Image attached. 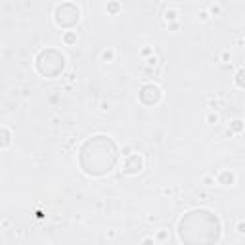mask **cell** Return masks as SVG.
<instances>
[{"label": "cell", "instance_id": "277c9868", "mask_svg": "<svg viewBox=\"0 0 245 245\" xmlns=\"http://www.w3.org/2000/svg\"><path fill=\"white\" fill-rule=\"evenodd\" d=\"M165 17H167V19H176V17H178V12H167Z\"/></svg>", "mask_w": 245, "mask_h": 245}, {"label": "cell", "instance_id": "7a4b0ae2", "mask_svg": "<svg viewBox=\"0 0 245 245\" xmlns=\"http://www.w3.org/2000/svg\"><path fill=\"white\" fill-rule=\"evenodd\" d=\"M228 180H230V184L234 182V174H232V172H230V174H228V172H224V174H222V180H220V182L224 184V182H228Z\"/></svg>", "mask_w": 245, "mask_h": 245}, {"label": "cell", "instance_id": "5b68a950", "mask_svg": "<svg viewBox=\"0 0 245 245\" xmlns=\"http://www.w3.org/2000/svg\"><path fill=\"white\" fill-rule=\"evenodd\" d=\"M209 17H211V16H209V12H201V13H199V19H201V21H207Z\"/></svg>", "mask_w": 245, "mask_h": 245}, {"label": "cell", "instance_id": "3957f363", "mask_svg": "<svg viewBox=\"0 0 245 245\" xmlns=\"http://www.w3.org/2000/svg\"><path fill=\"white\" fill-rule=\"evenodd\" d=\"M207 122H218V115L209 113V115H207Z\"/></svg>", "mask_w": 245, "mask_h": 245}, {"label": "cell", "instance_id": "6da1fadb", "mask_svg": "<svg viewBox=\"0 0 245 245\" xmlns=\"http://www.w3.org/2000/svg\"><path fill=\"white\" fill-rule=\"evenodd\" d=\"M113 56H115L113 50H104V54H102V60L107 61V63H111V61H113Z\"/></svg>", "mask_w": 245, "mask_h": 245}, {"label": "cell", "instance_id": "52a82bcc", "mask_svg": "<svg viewBox=\"0 0 245 245\" xmlns=\"http://www.w3.org/2000/svg\"><path fill=\"white\" fill-rule=\"evenodd\" d=\"M65 40H67V42H73V40H75V37H73V35H67Z\"/></svg>", "mask_w": 245, "mask_h": 245}, {"label": "cell", "instance_id": "8992f818", "mask_svg": "<svg viewBox=\"0 0 245 245\" xmlns=\"http://www.w3.org/2000/svg\"><path fill=\"white\" fill-rule=\"evenodd\" d=\"M237 232H239V234H243V232H245V230H243V224H241V222L237 224Z\"/></svg>", "mask_w": 245, "mask_h": 245}]
</instances>
